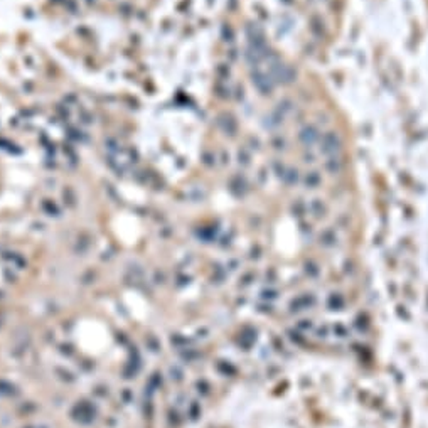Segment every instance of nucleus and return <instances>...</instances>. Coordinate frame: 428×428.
Masks as SVG:
<instances>
[{
	"mask_svg": "<svg viewBox=\"0 0 428 428\" xmlns=\"http://www.w3.org/2000/svg\"><path fill=\"white\" fill-rule=\"evenodd\" d=\"M322 147H324L322 150H324L325 154H336L341 147V140L334 132H329L324 135V138H322Z\"/></svg>",
	"mask_w": 428,
	"mask_h": 428,
	"instance_id": "1",
	"label": "nucleus"
},
{
	"mask_svg": "<svg viewBox=\"0 0 428 428\" xmlns=\"http://www.w3.org/2000/svg\"><path fill=\"white\" fill-rule=\"evenodd\" d=\"M317 140H319V133H317L315 127H305L300 132V142L305 145V147H312Z\"/></svg>",
	"mask_w": 428,
	"mask_h": 428,
	"instance_id": "2",
	"label": "nucleus"
}]
</instances>
